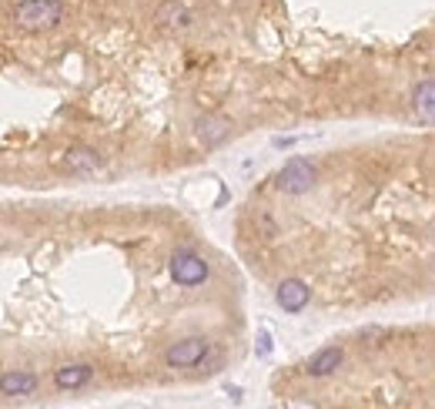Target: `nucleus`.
<instances>
[{
    "instance_id": "nucleus-8",
    "label": "nucleus",
    "mask_w": 435,
    "mask_h": 409,
    "mask_svg": "<svg viewBox=\"0 0 435 409\" xmlns=\"http://www.w3.org/2000/svg\"><path fill=\"white\" fill-rule=\"evenodd\" d=\"M37 393V376L27 369H7L0 373V396L17 399V396H34Z\"/></svg>"
},
{
    "instance_id": "nucleus-13",
    "label": "nucleus",
    "mask_w": 435,
    "mask_h": 409,
    "mask_svg": "<svg viewBox=\"0 0 435 409\" xmlns=\"http://www.w3.org/2000/svg\"><path fill=\"white\" fill-rule=\"evenodd\" d=\"M258 353L261 355H268V353H272V335H268V332H261V335H258Z\"/></svg>"
},
{
    "instance_id": "nucleus-2",
    "label": "nucleus",
    "mask_w": 435,
    "mask_h": 409,
    "mask_svg": "<svg viewBox=\"0 0 435 409\" xmlns=\"http://www.w3.org/2000/svg\"><path fill=\"white\" fill-rule=\"evenodd\" d=\"M211 355V339L205 335H188V339H178V343L164 353V365L168 369H191V365H201Z\"/></svg>"
},
{
    "instance_id": "nucleus-1",
    "label": "nucleus",
    "mask_w": 435,
    "mask_h": 409,
    "mask_svg": "<svg viewBox=\"0 0 435 409\" xmlns=\"http://www.w3.org/2000/svg\"><path fill=\"white\" fill-rule=\"evenodd\" d=\"M14 21L24 31H47L64 21V4L61 0H21L14 7Z\"/></svg>"
},
{
    "instance_id": "nucleus-14",
    "label": "nucleus",
    "mask_w": 435,
    "mask_h": 409,
    "mask_svg": "<svg viewBox=\"0 0 435 409\" xmlns=\"http://www.w3.org/2000/svg\"><path fill=\"white\" fill-rule=\"evenodd\" d=\"M298 138H275V148H292Z\"/></svg>"
},
{
    "instance_id": "nucleus-5",
    "label": "nucleus",
    "mask_w": 435,
    "mask_h": 409,
    "mask_svg": "<svg viewBox=\"0 0 435 409\" xmlns=\"http://www.w3.org/2000/svg\"><path fill=\"white\" fill-rule=\"evenodd\" d=\"M275 302L282 306L285 312H304L308 309V302H312V288H308V282H302V278H282L278 282V288H275Z\"/></svg>"
},
{
    "instance_id": "nucleus-10",
    "label": "nucleus",
    "mask_w": 435,
    "mask_h": 409,
    "mask_svg": "<svg viewBox=\"0 0 435 409\" xmlns=\"http://www.w3.org/2000/svg\"><path fill=\"white\" fill-rule=\"evenodd\" d=\"M195 134L208 148H215V144H221L231 134V118H225V114H205V118L195 121Z\"/></svg>"
},
{
    "instance_id": "nucleus-6",
    "label": "nucleus",
    "mask_w": 435,
    "mask_h": 409,
    "mask_svg": "<svg viewBox=\"0 0 435 409\" xmlns=\"http://www.w3.org/2000/svg\"><path fill=\"white\" fill-rule=\"evenodd\" d=\"M91 379H94V365H87V363H64L54 369V386L61 389V393L84 389Z\"/></svg>"
},
{
    "instance_id": "nucleus-11",
    "label": "nucleus",
    "mask_w": 435,
    "mask_h": 409,
    "mask_svg": "<svg viewBox=\"0 0 435 409\" xmlns=\"http://www.w3.org/2000/svg\"><path fill=\"white\" fill-rule=\"evenodd\" d=\"M154 21L171 27V31H185V27H191V11L181 7V4H174V0H164L158 7V14H154Z\"/></svg>"
},
{
    "instance_id": "nucleus-12",
    "label": "nucleus",
    "mask_w": 435,
    "mask_h": 409,
    "mask_svg": "<svg viewBox=\"0 0 435 409\" xmlns=\"http://www.w3.org/2000/svg\"><path fill=\"white\" fill-rule=\"evenodd\" d=\"M412 108L419 111V118H422V121L432 124V118H435V81H432V78H425L422 84L415 88V94H412Z\"/></svg>"
},
{
    "instance_id": "nucleus-3",
    "label": "nucleus",
    "mask_w": 435,
    "mask_h": 409,
    "mask_svg": "<svg viewBox=\"0 0 435 409\" xmlns=\"http://www.w3.org/2000/svg\"><path fill=\"white\" fill-rule=\"evenodd\" d=\"M211 268L208 262L201 258L198 252H188V248H178L171 255V278L178 282L181 288H195V286H205Z\"/></svg>"
},
{
    "instance_id": "nucleus-9",
    "label": "nucleus",
    "mask_w": 435,
    "mask_h": 409,
    "mask_svg": "<svg viewBox=\"0 0 435 409\" xmlns=\"http://www.w3.org/2000/svg\"><path fill=\"white\" fill-rule=\"evenodd\" d=\"M64 165L71 168L74 175H94L98 168H104V158H101L94 148H87V144H74V148L64 151Z\"/></svg>"
},
{
    "instance_id": "nucleus-4",
    "label": "nucleus",
    "mask_w": 435,
    "mask_h": 409,
    "mask_svg": "<svg viewBox=\"0 0 435 409\" xmlns=\"http://www.w3.org/2000/svg\"><path fill=\"white\" fill-rule=\"evenodd\" d=\"M315 165L308 161V158L295 155L288 158L282 165V171H278V188L285 191V195H304V191H312V185H315Z\"/></svg>"
},
{
    "instance_id": "nucleus-7",
    "label": "nucleus",
    "mask_w": 435,
    "mask_h": 409,
    "mask_svg": "<svg viewBox=\"0 0 435 409\" xmlns=\"http://www.w3.org/2000/svg\"><path fill=\"white\" fill-rule=\"evenodd\" d=\"M345 363V353H342V345H325V349H318L308 363H304V376L312 379H325L332 373H338V365Z\"/></svg>"
}]
</instances>
